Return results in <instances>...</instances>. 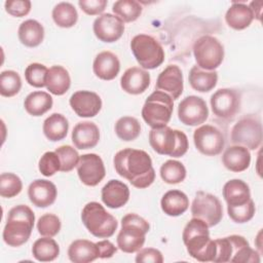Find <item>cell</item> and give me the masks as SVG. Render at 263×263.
Listing matches in <instances>:
<instances>
[{"mask_svg": "<svg viewBox=\"0 0 263 263\" xmlns=\"http://www.w3.org/2000/svg\"><path fill=\"white\" fill-rule=\"evenodd\" d=\"M113 163L116 173L136 188H147L155 180L152 159L144 150L122 149L115 154Z\"/></svg>", "mask_w": 263, "mask_h": 263, "instance_id": "1", "label": "cell"}, {"mask_svg": "<svg viewBox=\"0 0 263 263\" xmlns=\"http://www.w3.org/2000/svg\"><path fill=\"white\" fill-rule=\"evenodd\" d=\"M209 228L204 221L193 217L182 233L188 254L200 262H213L216 255L215 239L210 237Z\"/></svg>", "mask_w": 263, "mask_h": 263, "instance_id": "2", "label": "cell"}, {"mask_svg": "<svg viewBox=\"0 0 263 263\" xmlns=\"http://www.w3.org/2000/svg\"><path fill=\"white\" fill-rule=\"evenodd\" d=\"M35 222V215L26 204L13 206L7 215L2 237L9 247H21L31 236Z\"/></svg>", "mask_w": 263, "mask_h": 263, "instance_id": "3", "label": "cell"}, {"mask_svg": "<svg viewBox=\"0 0 263 263\" xmlns=\"http://www.w3.org/2000/svg\"><path fill=\"white\" fill-rule=\"evenodd\" d=\"M149 143L156 153L175 158L185 155L189 147L186 134L179 129H173L167 125L151 128Z\"/></svg>", "mask_w": 263, "mask_h": 263, "instance_id": "4", "label": "cell"}, {"mask_svg": "<svg viewBox=\"0 0 263 263\" xmlns=\"http://www.w3.org/2000/svg\"><path fill=\"white\" fill-rule=\"evenodd\" d=\"M149 229L150 225L144 218L134 213L126 214L121 219V229L116 238L117 247L127 254L138 252L144 246Z\"/></svg>", "mask_w": 263, "mask_h": 263, "instance_id": "5", "label": "cell"}, {"mask_svg": "<svg viewBox=\"0 0 263 263\" xmlns=\"http://www.w3.org/2000/svg\"><path fill=\"white\" fill-rule=\"evenodd\" d=\"M81 220L86 229L99 238L111 237L118 227L116 218L97 201H90L84 205Z\"/></svg>", "mask_w": 263, "mask_h": 263, "instance_id": "6", "label": "cell"}, {"mask_svg": "<svg viewBox=\"0 0 263 263\" xmlns=\"http://www.w3.org/2000/svg\"><path fill=\"white\" fill-rule=\"evenodd\" d=\"M174 110V100L161 90H154L145 101L142 108V117L151 127L167 125Z\"/></svg>", "mask_w": 263, "mask_h": 263, "instance_id": "7", "label": "cell"}, {"mask_svg": "<svg viewBox=\"0 0 263 263\" xmlns=\"http://www.w3.org/2000/svg\"><path fill=\"white\" fill-rule=\"evenodd\" d=\"M130 49L137 62L145 70L156 69L164 61L163 47L150 35H136L130 41Z\"/></svg>", "mask_w": 263, "mask_h": 263, "instance_id": "8", "label": "cell"}, {"mask_svg": "<svg viewBox=\"0 0 263 263\" xmlns=\"http://www.w3.org/2000/svg\"><path fill=\"white\" fill-rule=\"evenodd\" d=\"M193 55L196 66L203 70L217 69L224 60V46L218 38L203 35L197 38L193 44Z\"/></svg>", "mask_w": 263, "mask_h": 263, "instance_id": "9", "label": "cell"}, {"mask_svg": "<svg viewBox=\"0 0 263 263\" xmlns=\"http://www.w3.org/2000/svg\"><path fill=\"white\" fill-rule=\"evenodd\" d=\"M230 139L233 145L256 150L262 143V123L257 116H243L232 127Z\"/></svg>", "mask_w": 263, "mask_h": 263, "instance_id": "10", "label": "cell"}, {"mask_svg": "<svg viewBox=\"0 0 263 263\" xmlns=\"http://www.w3.org/2000/svg\"><path fill=\"white\" fill-rule=\"evenodd\" d=\"M191 215L204 221L209 227H214L223 218V206L216 195L197 191L191 203Z\"/></svg>", "mask_w": 263, "mask_h": 263, "instance_id": "11", "label": "cell"}, {"mask_svg": "<svg viewBox=\"0 0 263 263\" xmlns=\"http://www.w3.org/2000/svg\"><path fill=\"white\" fill-rule=\"evenodd\" d=\"M210 102L216 117L225 121H231L240 111L241 95L234 88H220L212 95Z\"/></svg>", "mask_w": 263, "mask_h": 263, "instance_id": "12", "label": "cell"}, {"mask_svg": "<svg viewBox=\"0 0 263 263\" xmlns=\"http://www.w3.org/2000/svg\"><path fill=\"white\" fill-rule=\"evenodd\" d=\"M193 142L196 149L206 156L220 154L225 146L224 135L219 128L211 124L197 127L193 133Z\"/></svg>", "mask_w": 263, "mask_h": 263, "instance_id": "13", "label": "cell"}, {"mask_svg": "<svg viewBox=\"0 0 263 263\" xmlns=\"http://www.w3.org/2000/svg\"><path fill=\"white\" fill-rule=\"evenodd\" d=\"M209 117V109L205 101L197 96L184 98L178 106L179 120L189 126L202 124Z\"/></svg>", "mask_w": 263, "mask_h": 263, "instance_id": "14", "label": "cell"}, {"mask_svg": "<svg viewBox=\"0 0 263 263\" xmlns=\"http://www.w3.org/2000/svg\"><path fill=\"white\" fill-rule=\"evenodd\" d=\"M77 174L84 185L97 186L106 175L103 159L96 153L81 155L77 164Z\"/></svg>", "mask_w": 263, "mask_h": 263, "instance_id": "15", "label": "cell"}, {"mask_svg": "<svg viewBox=\"0 0 263 263\" xmlns=\"http://www.w3.org/2000/svg\"><path fill=\"white\" fill-rule=\"evenodd\" d=\"M96 37L106 43L115 42L123 35L124 23L115 14L102 13L92 25Z\"/></svg>", "mask_w": 263, "mask_h": 263, "instance_id": "16", "label": "cell"}, {"mask_svg": "<svg viewBox=\"0 0 263 263\" xmlns=\"http://www.w3.org/2000/svg\"><path fill=\"white\" fill-rule=\"evenodd\" d=\"M155 88L177 100L183 92L184 81L182 70L176 65H168L158 75Z\"/></svg>", "mask_w": 263, "mask_h": 263, "instance_id": "17", "label": "cell"}, {"mask_svg": "<svg viewBox=\"0 0 263 263\" xmlns=\"http://www.w3.org/2000/svg\"><path fill=\"white\" fill-rule=\"evenodd\" d=\"M70 106L72 110L79 117H93L102 108V100L100 96L90 90H78L75 91L70 100Z\"/></svg>", "mask_w": 263, "mask_h": 263, "instance_id": "18", "label": "cell"}, {"mask_svg": "<svg viewBox=\"0 0 263 263\" xmlns=\"http://www.w3.org/2000/svg\"><path fill=\"white\" fill-rule=\"evenodd\" d=\"M58 190L55 185L48 180H34L28 188L30 201L37 208H47L51 205L57 198Z\"/></svg>", "mask_w": 263, "mask_h": 263, "instance_id": "19", "label": "cell"}, {"mask_svg": "<svg viewBox=\"0 0 263 263\" xmlns=\"http://www.w3.org/2000/svg\"><path fill=\"white\" fill-rule=\"evenodd\" d=\"M150 85V74L143 68L132 67L120 78L121 88L129 95L143 93Z\"/></svg>", "mask_w": 263, "mask_h": 263, "instance_id": "20", "label": "cell"}, {"mask_svg": "<svg viewBox=\"0 0 263 263\" xmlns=\"http://www.w3.org/2000/svg\"><path fill=\"white\" fill-rule=\"evenodd\" d=\"M72 142L77 149L86 150L98 145L100 130L98 125L91 121L78 122L72 130Z\"/></svg>", "mask_w": 263, "mask_h": 263, "instance_id": "21", "label": "cell"}, {"mask_svg": "<svg viewBox=\"0 0 263 263\" xmlns=\"http://www.w3.org/2000/svg\"><path fill=\"white\" fill-rule=\"evenodd\" d=\"M102 201L110 209L123 206L129 198V189L126 184L119 180H110L102 188Z\"/></svg>", "mask_w": 263, "mask_h": 263, "instance_id": "22", "label": "cell"}, {"mask_svg": "<svg viewBox=\"0 0 263 263\" xmlns=\"http://www.w3.org/2000/svg\"><path fill=\"white\" fill-rule=\"evenodd\" d=\"M92 70L102 80L114 79L120 71V62L117 55L109 50L98 53L93 60Z\"/></svg>", "mask_w": 263, "mask_h": 263, "instance_id": "23", "label": "cell"}, {"mask_svg": "<svg viewBox=\"0 0 263 263\" xmlns=\"http://www.w3.org/2000/svg\"><path fill=\"white\" fill-rule=\"evenodd\" d=\"M222 162L224 166L231 172H243L251 164L250 150L239 145L229 146L222 155Z\"/></svg>", "mask_w": 263, "mask_h": 263, "instance_id": "24", "label": "cell"}, {"mask_svg": "<svg viewBox=\"0 0 263 263\" xmlns=\"http://www.w3.org/2000/svg\"><path fill=\"white\" fill-rule=\"evenodd\" d=\"M68 257L74 263H88L100 258L97 242L87 239H76L69 246Z\"/></svg>", "mask_w": 263, "mask_h": 263, "instance_id": "25", "label": "cell"}, {"mask_svg": "<svg viewBox=\"0 0 263 263\" xmlns=\"http://www.w3.org/2000/svg\"><path fill=\"white\" fill-rule=\"evenodd\" d=\"M223 197L229 206L245 204L251 199L250 187L240 179L229 180L223 187Z\"/></svg>", "mask_w": 263, "mask_h": 263, "instance_id": "26", "label": "cell"}, {"mask_svg": "<svg viewBox=\"0 0 263 263\" xmlns=\"http://www.w3.org/2000/svg\"><path fill=\"white\" fill-rule=\"evenodd\" d=\"M254 18V13L251 7L242 2H232L225 14L227 25L234 30H243L248 28Z\"/></svg>", "mask_w": 263, "mask_h": 263, "instance_id": "27", "label": "cell"}, {"mask_svg": "<svg viewBox=\"0 0 263 263\" xmlns=\"http://www.w3.org/2000/svg\"><path fill=\"white\" fill-rule=\"evenodd\" d=\"M160 206L165 215L178 217L188 210L189 199L181 190H170L163 194L160 200Z\"/></svg>", "mask_w": 263, "mask_h": 263, "instance_id": "28", "label": "cell"}, {"mask_svg": "<svg viewBox=\"0 0 263 263\" xmlns=\"http://www.w3.org/2000/svg\"><path fill=\"white\" fill-rule=\"evenodd\" d=\"M45 86L52 95L62 96L66 93L71 86V77L68 70L59 65L49 68Z\"/></svg>", "mask_w": 263, "mask_h": 263, "instance_id": "29", "label": "cell"}, {"mask_svg": "<svg viewBox=\"0 0 263 263\" xmlns=\"http://www.w3.org/2000/svg\"><path fill=\"white\" fill-rule=\"evenodd\" d=\"M17 35L22 44L27 47H36L43 41L44 28L36 20H26L20 25Z\"/></svg>", "mask_w": 263, "mask_h": 263, "instance_id": "30", "label": "cell"}, {"mask_svg": "<svg viewBox=\"0 0 263 263\" xmlns=\"http://www.w3.org/2000/svg\"><path fill=\"white\" fill-rule=\"evenodd\" d=\"M188 80L193 89L199 92H208L212 90L218 81V72L216 70L208 71L193 66L188 75Z\"/></svg>", "mask_w": 263, "mask_h": 263, "instance_id": "31", "label": "cell"}, {"mask_svg": "<svg viewBox=\"0 0 263 263\" xmlns=\"http://www.w3.org/2000/svg\"><path fill=\"white\" fill-rule=\"evenodd\" d=\"M43 134L51 142H58L66 138L69 129L67 118L61 113H52L43 122Z\"/></svg>", "mask_w": 263, "mask_h": 263, "instance_id": "32", "label": "cell"}, {"mask_svg": "<svg viewBox=\"0 0 263 263\" xmlns=\"http://www.w3.org/2000/svg\"><path fill=\"white\" fill-rule=\"evenodd\" d=\"M52 104L53 101L51 96L42 90L30 92L24 101L25 110L32 116H41L45 114L51 109Z\"/></svg>", "mask_w": 263, "mask_h": 263, "instance_id": "33", "label": "cell"}, {"mask_svg": "<svg viewBox=\"0 0 263 263\" xmlns=\"http://www.w3.org/2000/svg\"><path fill=\"white\" fill-rule=\"evenodd\" d=\"M32 255L37 261L50 262L59 257L60 247L53 238L43 236L33 243Z\"/></svg>", "mask_w": 263, "mask_h": 263, "instance_id": "34", "label": "cell"}, {"mask_svg": "<svg viewBox=\"0 0 263 263\" xmlns=\"http://www.w3.org/2000/svg\"><path fill=\"white\" fill-rule=\"evenodd\" d=\"M52 20L61 28H71L78 20V12L70 2H60L52 9Z\"/></svg>", "mask_w": 263, "mask_h": 263, "instance_id": "35", "label": "cell"}, {"mask_svg": "<svg viewBox=\"0 0 263 263\" xmlns=\"http://www.w3.org/2000/svg\"><path fill=\"white\" fill-rule=\"evenodd\" d=\"M112 10L123 23H130L138 20L143 8L136 0H118L113 3Z\"/></svg>", "mask_w": 263, "mask_h": 263, "instance_id": "36", "label": "cell"}, {"mask_svg": "<svg viewBox=\"0 0 263 263\" xmlns=\"http://www.w3.org/2000/svg\"><path fill=\"white\" fill-rule=\"evenodd\" d=\"M115 134L125 142L136 140L141 133V124L139 120L132 116L120 117L115 123Z\"/></svg>", "mask_w": 263, "mask_h": 263, "instance_id": "37", "label": "cell"}, {"mask_svg": "<svg viewBox=\"0 0 263 263\" xmlns=\"http://www.w3.org/2000/svg\"><path fill=\"white\" fill-rule=\"evenodd\" d=\"M160 177L167 184H179L186 178V167L181 161L168 159L160 166Z\"/></svg>", "mask_w": 263, "mask_h": 263, "instance_id": "38", "label": "cell"}, {"mask_svg": "<svg viewBox=\"0 0 263 263\" xmlns=\"http://www.w3.org/2000/svg\"><path fill=\"white\" fill-rule=\"evenodd\" d=\"M22 88V79L13 70L2 71L0 74V93L2 97L10 98L18 93Z\"/></svg>", "mask_w": 263, "mask_h": 263, "instance_id": "39", "label": "cell"}, {"mask_svg": "<svg viewBox=\"0 0 263 263\" xmlns=\"http://www.w3.org/2000/svg\"><path fill=\"white\" fill-rule=\"evenodd\" d=\"M23 189V182L13 173H2L0 176V195L11 198L20 194Z\"/></svg>", "mask_w": 263, "mask_h": 263, "instance_id": "40", "label": "cell"}, {"mask_svg": "<svg viewBox=\"0 0 263 263\" xmlns=\"http://www.w3.org/2000/svg\"><path fill=\"white\" fill-rule=\"evenodd\" d=\"M47 73L46 66L40 63H32L25 70V78L30 85L40 88L46 85Z\"/></svg>", "mask_w": 263, "mask_h": 263, "instance_id": "41", "label": "cell"}, {"mask_svg": "<svg viewBox=\"0 0 263 263\" xmlns=\"http://www.w3.org/2000/svg\"><path fill=\"white\" fill-rule=\"evenodd\" d=\"M61 227V220L54 214H44L37 221V230L42 236L53 237L60 232Z\"/></svg>", "mask_w": 263, "mask_h": 263, "instance_id": "42", "label": "cell"}, {"mask_svg": "<svg viewBox=\"0 0 263 263\" xmlns=\"http://www.w3.org/2000/svg\"><path fill=\"white\" fill-rule=\"evenodd\" d=\"M55 153L60 157L61 172L68 173L77 166L80 156L74 147L70 145H63L55 149Z\"/></svg>", "mask_w": 263, "mask_h": 263, "instance_id": "43", "label": "cell"}, {"mask_svg": "<svg viewBox=\"0 0 263 263\" xmlns=\"http://www.w3.org/2000/svg\"><path fill=\"white\" fill-rule=\"evenodd\" d=\"M256 208L254 200L251 198L247 203L237 205V206H229L227 205V213L230 219L235 223H247L249 222L255 215Z\"/></svg>", "mask_w": 263, "mask_h": 263, "instance_id": "44", "label": "cell"}, {"mask_svg": "<svg viewBox=\"0 0 263 263\" xmlns=\"http://www.w3.org/2000/svg\"><path fill=\"white\" fill-rule=\"evenodd\" d=\"M40 173L45 177H51L61 170V161L55 151L45 152L38 162Z\"/></svg>", "mask_w": 263, "mask_h": 263, "instance_id": "45", "label": "cell"}, {"mask_svg": "<svg viewBox=\"0 0 263 263\" xmlns=\"http://www.w3.org/2000/svg\"><path fill=\"white\" fill-rule=\"evenodd\" d=\"M216 243V255L213 260L215 263H225L230 262L232 256V242L229 236L223 238L215 239Z\"/></svg>", "mask_w": 263, "mask_h": 263, "instance_id": "46", "label": "cell"}, {"mask_svg": "<svg viewBox=\"0 0 263 263\" xmlns=\"http://www.w3.org/2000/svg\"><path fill=\"white\" fill-rule=\"evenodd\" d=\"M5 10L12 16L22 17L31 10V1L29 0H7L4 3Z\"/></svg>", "mask_w": 263, "mask_h": 263, "instance_id": "47", "label": "cell"}, {"mask_svg": "<svg viewBox=\"0 0 263 263\" xmlns=\"http://www.w3.org/2000/svg\"><path fill=\"white\" fill-rule=\"evenodd\" d=\"M230 262L236 263H259L260 262V253L252 249L250 245L240 248L231 258Z\"/></svg>", "mask_w": 263, "mask_h": 263, "instance_id": "48", "label": "cell"}, {"mask_svg": "<svg viewBox=\"0 0 263 263\" xmlns=\"http://www.w3.org/2000/svg\"><path fill=\"white\" fill-rule=\"evenodd\" d=\"M136 262L138 263H162L163 256L161 252L154 248L140 249L136 255Z\"/></svg>", "mask_w": 263, "mask_h": 263, "instance_id": "49", "label": "cell"}, {"mask_svg": "<svg viewBox=\"0 0 263 263\" xmlns=\"http://www.w3.org/2000/svg\"><path fill=\"white\" fill-rule=\"evenodd\" d=\"M107 3L108 2L106 0H79L78 1V5L81 8V10L89 15H97L102 13L106 8Z\"/></svg>", "mask_w": 263, "mask_h": 263, "instance_id": "50", "label": "cell"}, {"mask_svg": "<svg viewBox=\"0 0 263 263\" xmlns=\"http://www.w3.org/2000/svg\"><path fill=\"white\" fill-rule=\"evenodd\" d=\"M97 245L100 249V258L101 259L111 258L117 251V248L108 239L100 240L97 242Z\"/></svg>", "mask_w": 263, "mask_h": 263, "instance_id": "51", "label": "cell"}]
</instances>
